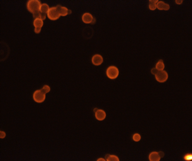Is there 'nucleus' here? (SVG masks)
Here are the masks:
<instances>
[{
    "label": "nucleus",
    "mask_w": 192,
    "mask_h": 161,
    "mask_svg": "<svg viewBox=\"0 0 192 161\" xmlns=\"http://www.w3.org/2000/svg\"><path fill=\"white\" fill-rule=\"evenodd\" d=\"M49 6L46 3H43V4H41L40 7V12L42 14H47V13L49 12V9H50Z\"/></svg>",
    "instance_id": "nucleus-13"
},
{
    "label": "nucleus",
    "mask_w": 192,
    "mask_h": 161,
    "mask_svg": "<svg viewBox=\"0 0 192 161\" xmlns=\"http://www.w3.org/2000/svg\"><path fill=\"white\" fill-rule=\"evenodd\" d=\"M97 161H100V160H102V161H105V160H105V159H104V158H99V159H97Z\"/></svg>",
    "instance_id": "nucleus-24"
},
{
    "label": "nucleus",
    "mask_w": 192,
    "mask_h": 161,
    "mask_svg": "<svg viewBox=\"0 0 192 161\" xmlns=\"http://www.w3.org/2000/svg\"><path fill=\"white\" fill-rule=\"evenodd\" d=\"M158 152H159V154L160 158H162V157H163L164 156V153L163 151H159Z\"/></svg>",
    "instance_id": "nucleus-23"
},
{
    "label": "nucleus",
    "mask_w": 192,
    "mask_h": 161,
    "mask_svg": "<svg viewBox=\"0 0 192 161\" xmlns=\"http://www.w3.org/2000/svg\"><path fill=\"white\" fill-rule=\"evenodd\" d=\"M57 6L58 9L59 13L61 16H67L68 14V9L67 8L60 6V5H58Z\"/></svg>",
    "instance_id": "nucleus-12"
},
{
    "label": "nucleus",
    "mask_w": 192,
    "mask_h": 161,
    "mask_svg": "<svg viewBox=\"0 0 192 161\" xmlns=\"http://www.w3.org/2000/svg\"><path fill=\"white\" fill-rule=\"evenodd\" d=\"M40 90L42 91V92L43 93H44L45 94H46L50 91V87L48 85H45L44 87H43L42 89H40Z\"/></svg>",
    "instance_id": "nucleus-17"
},
{
    "label": "nucleus",
    "mask_w": 192,
    "mask_h": 161,
    "mask_svg": "<svg viewBox=\"0 0 192 161\" xmlns=\"http://www.w3.org/2000/svg\"><path fill=\"white\" fill-rule=\"evenodd\" d=\"M95 117L98 121H103L106 118V113L102 109H97L95 112Z\"/></svg>",
    "instance_id": "nucleus-8"
},
{
    "label": "nucleus",
    "mask_w": 192,
    "mask_h": 161,
    "mask_svg": "<svg viewBox=\"0 0 192 161\" xmlns=\"http://www.w3.org/2000/svg\"><path fill=\"white\" fill-rule=\"evenodd\" d=\"M183 3V0H176L175 1V3H176L177 4H182Z\"/></svg>",
    "instance_id": "nucleus-22"
},
{
    "label": "nucleus",
    "mask_w": 192,
    "mask_h": 161,
    "mask_svg": "<svg viewBox=\"0 0 192 161\" xmlns=\"http://www.w3.org/2000/svg\"><path fill=\"white\" fill-rule=\"evenodd\" d=\"M155 69L159 71H163L165 68V64L164 63V61L163 59H160L159 60L157 63L155 64Z\"/></svg>",
    "instance_id": "nucleus-14"
},
{
    "label": "nucleus",
    "mask_w": 192,
    "mask_h": 161,
    "mask_svg": "<svg viewBox=\"0 0 192 161\" xmlns=\"http://www.w3.org/2000/svg\"><path fill=\"white\" fill-rule=\"evenodd\" d=\"M71 13H72V11H71V10H70V9H68V14H71Z\"/></svg>",
    "instance_id": "nucleus-25"
},
{
    "label": "nucleus",
    "mask_w": 192,
    "mask_h": 161,
    "mask_svg": "<svg viewBox=\"0 0 192 161\" xmlns=\"http://www.w3.org/2000/svg\"><path fill=\"white\" fill-rule=\"evenodd\" d=\"M160 159L161 158H160L158 152H151L149 155V161H159Z\"/></svg>",
    "instance_id": "nucleus-11"
},
{
    "label": "nucleus",
    "mask_w": 192,
    "mask_h": 161,
    "mask_svg": "<svg viewBox=\"0 0 192 161\" xmlns=\"http://www.w3.org/2000/svg\"><path fill=\"white\" fill-rule=\"evenodd\" d=\"M192 154H187L184 156V159L185 160H191L192 159Z\"/></svg>",
    "instance_id": "nucleus-19"
},
{
    "label": "nucleus",
    "mask_w": 192,
    "mask_h": 161,
    "mask_svg": "<svg viewBox=\"0 0 192 161\" xmlns=\"http://www.w3.org/2000/svg\"><path fill=\"white\" fill-rule=\"evenodd\" d=\"M159 71L157 70L156 69H155V68H152L151 70V73L154 74V75H155V74L157 73Z\"/></svg>",
    "instance_id": "nucleus-21"
},
{
    "label": "nucleus",
    "mask_w": 192,
    "mask_h": 161,
    "mask_svg": "<svg viewBox=\"0 0 192 161\" xmlns=\"http://www.w3.org/2000/svg\"><path fill=\"white\" fill-rule=\"evenodd\" d=\"M0 135H1L0 136L1 139H3L6 137V133H5L4 132H3V131H1V132H0Z\"/></svg>",
    "instance_id": "nucleus-20"
},
{
    "label": "nucleus",
    "mask_w": 192,
    "mask_h": 161,
    "mask_svg": "<svg viewBox=\"0 0 192 161\" xmlns=\"http://www.w3.org/2000/svg\"><path fill=\"white\" fill-rule=\"evenodd\" d=\"M43 25H44V21L43 20L37 18L35 19L34 21V26L35 27V33L36 34H39L41 32V29H42Z\"/></svg>",
    "instance_id": "nucleus-6"
},
{
    "label": "nucleus",
    "mask_w": 192,
    "mask_h": 161,
    "mask_svg": "<svg viewBox=\"0 0 192 161\" xmlns=\"http://www.w3.org/2000/svg\"><path fill=\"white\" fill-rule=\"evenodd\" d=\"M60 16V14H59L57 6L50 8L49 12L47 13V17L52 21H56L58 19Z\"/></svg>",
    "instance_id": "nucleus-3"
},
{
    "label": "nucleus",
    "mask_w": 192,
    "mask_h": 161,
    "mask_svg": "<svg viewBox=\"0 0 192 161\" xmlns=\"http://www.w3.org/2000/svg\"><path fill=\"white\" fill-rule=\"evenodd\" d=\"M41 3L39 0H29L27 3V9L32 14L40 11Z\"/></svg>",
    "instance_id": "nucleus-1"
},
{
    "label": "nucleus",
    "mask_w": 192,
    "mask_h": 161,
    "mask_svg": "<svg viewBox=\"0 0 192 161\" xmlns=\"http://www.w3.org/2000/svg\"><path fill=\"white\" fill-rule=\"evenodd\" d=\"M141 139L140 134L139 133H135L133 135V140L135 142H139Z\"/></svg>",
    "instance_id": "nucleus-18"
},
{
    "label": "nucleus",
    "mask_w": 192,
    "mask_h": 161,
    "mask_svg": "<svg viewBox=\"0 0 192 161\" xmlns=\"http://www.w3.org/2000/svg\"><path fill=\"white\" fill-rule=\"evenodd\" d=\"M155 79L158 82L163 83L167 81L169 77V74L166 71H158L154 75Z\"/></svg>",
    "instance_id": "nucleus-4"
},
{
    "label": "nucleus",
    "mask_w": 192,
    "mask_h": 161,
    "mask_svg": "<svg viewBox=\"0 0 192 161\" xmlns=\"http://www.w3.org/2000/svg\"><path fill=\"white\" fill-rule=\"evenodd\" d=\"M106 160L107 161H119V158L115 155H109L107 156Z\"/></svg>",
    "instance_id": "nucleus-16"
},
{
    "label": "nucleus",
    "mask_w": 192,
    "mask_h": 161,
    "mask_svg": "<svg viewBox=\"0 0 192 161\" xmlns=\"http://www.w3.org/2000/svg\"><path fill=\"white\" fill-rule=\"evenodd\" d=\"M45 95L46 94L43 93L42 91L39 89V90L35 91L34 92V94H33V99H34L35 102L37 103H42L44 102V100H45Z\"/></svg>",
    "instance_id": "nucleus-5"
},
{
    "label": "nucleus",
    "mask_w": 192,
    "mask_h": 161,
    "mask_svg": "<svg viewBox=\"0 0 192 161\" xmlns=\"http://www.w3.org/2000/svg\"><path fill=\"white\" fill-rule=\"evenodd\" d=\"M156 8L159 10H164V11H168L170 9V5L165 3L164 1H159L156 4Z\"/></svg>",
    "instance_id": "nucleus-10"
},
{
    "label": "nucleus",
    "mask_w": 192,
    "mask_h": 161,
    "mask_svg": "<svg viewBox=\"0 0 192 161\" xmlns=\"http://www.w3.org/2000/svg\"><path fill=\"white\" fill-rule=\"evenodd\" d=\"M92 63L95 66H100L103 63L104 59L102 56L99 54H95L94 56H92L91 59Z\"/></svg>",
    "instance_id": "nucleus-7"
},
{
    "label": "nucleus",
    "mask_w": 192,
    "mask_h": 161,
    "mask_svg": "<svg viewBox=\"0 0 192 161\" xmlns=\"http://www.w3.org/2000/svg\"><path fill=\"white\" fill-rule=\"evenodd\" d=\"M106 75L109 79H115L119 75V70L115 66H110L106 70Z\"/></svg>",
    "instance_id": "nucleus-2"
},
{
    "label": "nucleus",
    "mask_w": 192,
    "mask_h": 161,
    "mask_svg": "<svg viewBox=\"0 0 192 161\" xmlns=\"http://www.w3.org/2000/svg\"><path fill=\"white\" fill-rule=\"evenodd\" d=\"M93 19L94 17L91 13H86L82 16V21L85 24H92Z\"/></svg>",
    "instance_id": "nucleus-9"
},
{
    "label": "nucleus",
    "mask_w": 192,
    "mask_h": 161,
    "mask_svg": "<svg viewBox=\"0 0 192 161\" xmlns=\"http://www.w3.org/2000/svg\"><path fill=\"white\" fill-rule=\"evenodd\" d=\"M149 8L150 10L154 11L156 9V4L158 2V0H150L149 1Z\"/></svg>",
    "instance_id": "nucleus-15"
}]
</instances>
